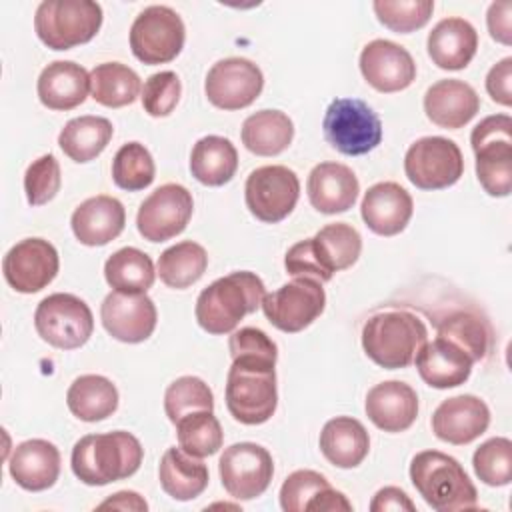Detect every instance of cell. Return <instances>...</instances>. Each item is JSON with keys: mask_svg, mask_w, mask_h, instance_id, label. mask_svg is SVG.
Wrapping results in <instances>:
<instances>
[{"mask_svg": "<svg viewBox=\"0 0 512 512\" xmlns=\"http://www.w3.org/2000/svg\"><path fill=\"white\" fill-rule=\"evenodd\" d=\"M156 166L148 148L140 142H126L118 148L112 160V180L128 192L144 190L152 184Z\"/></svg>", "mask_w": 512, "mask_h": 512, "instance_id": "b9f144b4", "label": "cell"}, {"mask_svg": "<svg viewBox=\"0 0 512 512\" xmlns=\"http://www.w3.org/2000/svg\"><path fill=\"white\" fill-rule=\"evenodd\" d=\"M66 404L76 418L84 422H98L116 412L118 390L106 376L84 374L70 384Z\"/></svg>", "mask_w": 512, "mask_h": 512, "instance_id": "d6a6232c", "label": "cell"}, {"mask_svg": "<svg viewBox=\"0 0 512 512\" xmlns=\"http://www.w3.org/2000/svg\"><path fill=\"white\" fill-rule=\"evenodd\" d=\"M364 410L376 428L384 432H404L418 416V396L410 384L386 380L368 390Z\"/></svg>", "mask_w": 512, "mask_h": 512, "instance_id": "44dd1931", "label": "cell"}, {"mask_svg": "<svg viewBox=\"0 0 512 512\" xmlns=\"http://www.w3.org/2000/svg\"><path fill=\"white\" fill-rule=\"evenodd\" d=\"M180 92H182V84L176 72L172 70L156 72L148 76V80L142 86V96H140L142 106L154 118L168 116L176 108L180 100Z\"/></svg>", "mask_w": 512, "mask_h": 512, "instance_id": "c3c4849f", "label": "cell"}, {"mask_svg": "<svg viewBox=\"0 0 512 512\" xmlns=\"http://www.w3.org/2000/svg\"><path fill=\"white\" fill-rule=\"evenodd\" d=\"M380 24L398 34L414 32L430 20L434 12L432 0H376L372 4Z\"/></svg>", "mask_w": 512, "mask_h": 512, "instance_id": "f6af8a7d", "label": "cell"}, {"mask_svg": "<svg viewBox=\"0 0 512 512\" xmlns=\"http://www.w3.org/2000/svg\"><path fill=\"white\" fill-rule=\"evenodd\" d=\"M476 476L488 486H506L512 480V442L496 436L480 444L472 456Z\"/></svg>", "mask_w": 512, "mask_h": 512, "instance_id": "ee69618b", "label": "cell"}, {"mask_svg": "<svg viewBox=\"0 0 512 512\" xmlns=\"http://www.w3.org/2000/svg\"><path fill=\"white\" fill-rule=\"evenodd\" d=\"M112 134L114 128L108 118L80 116L64 124L58 134V144L70 160L84 164L104 152Z\"/></svg>", "mask_w": 512, "mask_h": 512, "instance_id": "e575fe53", "label": "cell"}, {"mask_svg": "<svg viewBox=\"0 0 512 512\" xmlns=\"http://www.w3.org/2000/svg\"><path fill=\"white\" fill-rule=\"evenodd\" d=\"M238 168V152L224 136L200 138L190 154V172L204 186H222L232 180Z\"/></svg>", "mask_w": 512, "mask_h": 512, "instance_id": "1f68e13d", "label": "cell"}, {"mask_svg": "<svg viewBox=\"0 0 512 512\" xmlns=\"http://www.w3.org/2000/svg\"><path fill=\"white\" fill-rule=\"evenodd\" d=\"M276 360L238 356L226 376V408L234 420L246 426L264 424L278 404Z\"/></svg>", "mask_w": 512, "mask_h": 512, "instance_id": "3957f363", "label": "cell"}, {"mask_svg": "<svg viewBox=\"0 0 512 512\" xmlns=\"http://www.w3.org/2000/svg\"><path fill=\"white\" fill-rule=\"evenodd\" d=\"M502 140H512V118L508 114H494L486 116L480 120L472 134H470V144H488V142H502Z\"/></svg>", "mask_w": 512, "mask_h": 512, "instance_id": "f907efd6", "label": "cell"}, {"mask_svg": "<svg viewBox=\"0 0 512 512\" xmlns=\"http://www.w3.org/2000/svg\"><path fill=\"white\" fill-rule=\"evenodd\" d=\"M126 224V210L114 196L98 194L84 200L70 218L76 240L84 246H104L120 236Z\"/></svg>", "mask_w": 512, "mask_h": 512, "instance_id": "cb8c5ba5", "label": "cell"}, {"mask_svg": "<svg viewBox=\"0 0 512 512\" xmlns=\"http://www.w3.org/2000/svg\"><path fill=\"white\" fill-rule=\"evenodd\" d=\"M60 164L52 154H44L34 160L24 174V192L30 206H42L50 202L60 190Z\"/></svg>", "mask_w": 512, "mask_h": 512, "instance_id": "7dc6e473", "label": "cell"}, {"mask_svg": "<svg viewBox=\"0 0 512 512\" xmlns=\"http://www.w3.org/2000/svg\"><path fill=\"white\" fill-rule=\"evenodd\" d=\"M370 510L372 512H388V510H406V512H414L416 506L414 502L408 498V494L396 486H386L380 488L372 502H370Z\"/></svg>", "mask_w": 512, "mask_h": 512, "instance_id": "db71d44e", "label": "cell"}, {"mask_svg": "<svg viewBox=\"0 0 512 512\" xmlns=\"http://www.w3.org/2000/svg\"><path fill=\"white\" fill-rule=\"evenodd\" d=\"M320 452L336 468H356L368 456L370 436L364 424L350 416L328 420L320 432Z\"/></svg>", "mask_w": 512, "mask_h": 512, "instance_id": "f1b7e54d", "label": "cell"}, {"mask_svg": "<svg viewBox=\"0 0 512 512\" xmlns=\"http://www.w3.org/2000/svg\"><path fill=\"white\" fill-rule=\"evenodd\" d=\"M58 266V252L44 238L20 240L2 260L6 282L20 294H34L46 288L56 278Z\"/></svg>", "mask_w": 512, "mask_h": 512, "instance_id": "2e32d148", "label": "cell"}, {"mask_svg": "<svg viewBox=\"0 0 512 512\" xmlns=\"http://www.w3.org/2000/svg\"><path fill=\"white\" fill-rule=\"evenodd\" d=\"M314 258L318 260L322 272L332 280L334 272L350 268L362 252V236L356 228L344 222L326 224L310 238Z\"/></svg>", "mask_w": 512, "mask_h": 512, "instance_id": "4dcf8cb0", "label": "cell"}, {"mask_svg": "<svg viewBox=\"0 0 512 512\" xmlns=\"http://www.w3.org/2000/svg\"><path fill=\"white\" fill-rule=\"evenodd\" d=\"M102 26V6L92 0H44L34 14V30L52 50L90 42Z\"/></svg>", "mask_w": 512, "mask_h": 512, "instance_id": "8992f818", "label": "cell"}, {"mask_svg": "<svg viewBox=\"0 0 512 512\" xmlns=\"http://www.w3.org/2000/svg\"><path fill=\"white\" fill-rule=\"evenodd\" d=\"M486 90L490 98L502 106L512 104V58L506 56L494 64L486 76Z\"/></svg>", "mask_w": 512, "mask_h": 512, "instance_id": "816d5d0a", "label": "cell"}, {"mask_svg": "<svg viewBox=\"0 0 512 512\" xmlns=\"http://www.w3.org/2000/svg\"><path fill=\"white\" fill-rule=\"evenodd\" d=\"M140 440L124 430L82 436L70 456L74 476L88 486H106L130 478L142 464Z\"/></svg>", "mask_w": 512, "mask_h": 512, "instance_id": "6da1fadb", "label": "cell"}, {"mask_svg": "<svg viewBox=\"0 0 512 512\" xmlns=\"http://www.w3.org/2000/svg\"><path fill=\"white\" fill-rule=\"evenodd\" d=\"M242 144L256 156H276L284 152L294 138V124L280 110H260L242 124Z\"/></svg>", "mask_w": 512, "mask_h": 512, "instance_id": "836d02e7", "label": "cell"}, {"mask_svg": "<svg viewBox=\"0 0 512 512\" xmlns=\"http://www.w3.org/2000/svg\"><path fill=\"white\" fill-rule=\"evenodd\" d=\"M298 196L300 180L288 166H260L246 178V206L260 222L276 224L284 220L294 210Z\"/></svg>", "mask_w": 512, "mask_h": 512, "instance_id": "7c38bea8", "label": "cell"}, {"mask_svg": "<svg viewBox=\"0 0 512 512\" xmlns=\"http://www.w3.org/2000/svg\"><path fill=\"white\" fill-rule=\"evenodd\" d=\"M404 172L420 190H442L460 180L464 172V158L454 140L424 136L406 150Z\"/></svg>", "mask_w": 512, "mask_h": 512, "instance_id": "30bf717a", "label": "cell"}, {"mask_svg": "<svg viewBox=\"0 0 512 512\" xmlns=\"http://www.w3.org/2000/svg\"><path fill=\"white\" fill-rule=\"evenodd\" d=\"M490 36L504 44H512V2H492L486 14Z\"/></svg>", "mask_w": 512, "mask_h": 512, "instance_id": "f5cc1de1", "label": "cell"}, {"mask_svg": "<svg viewBox=\"0 0 512 512\" xmlns=\"http://www.w3.org/2000/svg\"><path fill=\"white\" fill-rule=\"evenodd\" d=\"M264 88L262 70L248 58L218 60L206 74L204 92L210 104L220 110L250 106Z\"/></svg>", "mask_w": 512, "mask_h": 512, "instance_id": "9a60e30c", "label": "cell"}, {"mask_svg": "<svg viewBox=\"0 0 512 512\" xmlns=\"http://www.w3.org/2000/svg\"><path fill=\"white\" fill-rule=\"evenodd\" d=\"M218 472L224 490L236 500H254L272 482L274 462L270 452L254 442H236L224 448Z\"/></svg>", "mask_w": 512, "mask_h": 512, "instance_id": "4fadbf2b", "label": "cell"}, {"mask_svg": "<svg viewBox=\"0 0 512 512\" xmlns=\"http://www.w3.org/2000/svg\"><path fill=\"white\" fill-rule=\"evenodd\" d=\"M490 424V410L484 400L460 394L444 400L432 414V432L442 442L462 446L476 440Z\"/></svg>", "mask_w": 512, "mask_h": 512, "instance_id": "d6986e66", "label": "cell"}, {"mask_svg": "<svg viewBox=\"0 0 512 512\" xmlns=\"http://www.w3.org/2000/svg\"><path fill=\"white\" fill-rule=\"evenodd\" d=\"M416 368L420 378L438 390L456 388L470 378L472 358L454 342L438 336L432 342H424L418 350Z\"/></svg>", "mask_w": 512, "mask_h": 512, "instance_id": "d4e9b609", "label": "cell"}, {"mask_svg": "<svg viewBox=\"0 0 512 512\" xmlns=\"http://www.w3.org/2000/svg\"><path fill=\"white\" fill-rule=\"evenodd\" d=\"M438 336L460 346L472 362L484 360L492 346V330L488 322L466 310H458L442 318L438 324Z\"/></svg>", "mask_w": 512, "mask_h": 512, "instance_id": "f35d334b", "label": "cell"}, {"mask_svg": "<svg viewBox=\"0 0 512 512\" xmlns=\"http://www.w3.org/2000/svg\"><path fill=\"white\" fill-rule=\"evenodd\" d=\"M174 426H176L178 446L196 458L212 456L222 448V442H224L222 426L218 418L208 410L190 412L182 416Z\"/></svg>", "mask_w": 512, "mask_h": 512, "instance_id": "60d3db41", "label": "cell"}, {"mask_svg": "<svg viewBox=\"0 0 512 512\" xmlns=\"http://www.w3.org/2000/svg\"><path fill=\"white\" fill-rule=\"evenodd\" d=\"M478 48L474 26L458 16L440 20L428 34V56L442 70H462Z\"/></svg>", "mask_w": 512, "mask_h": 512, "instance_id": "83f0119b", "label": "cell"}, {"mask_svg": "<svg viewBox=\"0 0 512 512\" xmlns=\"http://www.w3.org/2000/svg\"><path fill=\"white\" fill-rule=\"evenodd\" d=\"M106 508H112V510H138V512H146V510H148V504H146V500H144L138 492L122 490V492H116V494H112L110 498H106L102 504H98V510H106Z\"/></svg>", "mask_w": 512, "mask_h": 512, "instance_id": "11a10c76", "label": "cell"}, {"mask_svg": "<svg viewBox=\"0 0 512 512\" xmlns=\"http://www.w3.org/2000/svg\"><path fill=\"white\" fill-rule=\"evenodd\" d=\"M360 72L378 92H400L416 78V62L410 52L390 40H372L360 52Z\"/></svg>", "mask_w": 512, "mask_h": 512, "instance_id": "ac0fdd59", "label": "cell"}, {"mask_svg": "<svg viewBox=\"0 0 512 512\" xmlns=\"http://www.w3.org/2000/svg\"><path fill=\"white\" fill-rule=\"evenodd\" d=\"M410 480L424 502L438 512L472 510L478 506V492L466 470L444 452H418L410 462Z\"/></svg>", "mask_w": 512, "mask_h": 512, "instance_id": "277c9868", "label": "cell"}, {"mask_svg": "<svg viewBox=\"0 0 512 512\" xmlns=\"http://www.w3.org/2000/svg\"><path fill=\"white\" fill-rule=\"evenodd\" d=\"M326 142L344 156H362L382 142L378 114L360 98H336L324 112Z\"/></svg>", "mask_w": 512, "mask_h": 512, "instance_id": "52a82bcc", "label": "cell"}, {"mask_svg": "<svg viewBox=\"0 0 512 512\" xmlns=\"http://www.w3.org/2000/svg\"><path fill=\"white\" fill-rule=\"evenodd\" d=\"M476 176L490 196H508L512 190V140L472 146Z\"/></svg>", "mask_w": 512, "mask_h": 512, "instance_id": "ab89813d", "label": "cell"}, {"mask_svg": "<svg viewBox=\"0 0 512 512\" xmlns=\"http://www.w3.org/2000/svg\"><path fill=\"white\" fill-rule=\"evenodd\" d=\"M480 110L476 90L458 78L434 82L424 94V112L440 128L458 130L466 126Z\"/></svg>", "mask_w": 512, "mask_h": 512, "instance_id": "7402d4cb", "label": "cell"}, {"mask_svg": "<svg viewBox=\"0 0 512 512\" xmlns=\"http://www.w3.org/2000/svg\"><path fill=\"white\" fill-rule=\"evenodd\" d=\"M194 200L182 184H162L138 208L136 226L144 240L166 242L188 226Z\"/></svg>", "mask_w": 512, "mask_h": 512, "instance_id": "5bb4252c", "label": "cell"}, {"mask_svg": "<svg viewBox=\"0 0 512 512\" xmlns=\"http://www.w3.org/2000/svg\"><path fill=\"white\" fill-rule=\"evenodd\" d=\"M158 478L162 490L180 502L198 498L210 480L208 466L200 458L184 452L180 446H172L162 454Z\"/></svg>", "mask_w": 512, "mask_h": 512, "instance_id": "f546056e", "label": "cell"}, {"mask_svg": "<svg viewBox=\"0 0 512 512\" xmlns=\"http://www.w3.org/2000/svg\"><path fill=\"white\" fill-rule=\"evenodd\" d=\"M426 340V324L408 310L372 314L362 328V348L366 356L386 370L410 366Z\"/></svg>", "mask_w": 512, "mask_h": 512, "instance_id": "5b68a950", "label": "cell"}, {"mask_svg": "<svg viewBox=\"0 0 512 512\" xmlns=\"http://www.w3.org/2000/svg\"><path fill=\"white\" fill-rule=\"evenodd\" d=\"M38 98L50 110L80 106L90 90V74L72 60H54L38 76Z\"/></svg>", "mask_w": 512, "mask_h": 512, "instance_id": "4316f807", "label": "cell"}, {"mask_svg": "<svg viewBox=\"0 0 512 512\" xmlns=\"http://www.w3.org/2000/svg\"><path fill=\"white\" fill-rule=\"evenodd\" d=\"M326 488H330V482L320 472L296 470L284 480L280 488V506L284 512L310 510L316 496Z\"/></svg>", "mask_w": 512, "mask_h": 512, "instance_id": "bcb514c9", "label": "cell"}, {"mask_svg": "<svg viewBox=\"0 0 512 512\" xmlns=\"http://www.w3.org/2000/svg\"><path fill=\"white\" fill-rule=\"evenodd\" d=\"M206 266H208V254L204 246L192 240H184L166 248L160 254L156 274L166 286L182 290L198 282L206 272Z\"/></svg>", "mask_w": 512, "mask_h": 512, "instance_id": "8d00e7d4", "label": "cell"}, {"mask_svg": "<svg viewBox=\"0 0 512 512\" xmlns=\"http://www.w3.org/2000/svg\"><path fill=\"white\" fill-rule=\"evenodd\" d=\"M106 332L126 344H138L152 336L158 320L156 306L146 292H110L100 306Z\"/></svg>", "mask_w": 512, "mask_h": 512, "instance_id": "e0dca14e", "label": "cell"}, {"mask_svg": "<svg viewBox=\"0 0 512 512\" xmlns=\"http://www.w3.org/2000/svg\"><path fill=\"white\" fill-rule=\"evenodd\" d=\"M228 350L232 358L238 356H252V358H278V348L274 340L260 328H240L228 340Z\"/></svg>", "mask_w": 512, "mask_h": 512, "instance_id": "681fc988", "label": "cell"}, {"mask_svg": "<svg viewBox=\"0 0 512 512\" xmlns=\"http://www.w3.org/2000/svg\"><path fill=\"white\" fill-rule=\"evenodd\" d=\"M164 410L172 424L182 416L198 410H214V396L208 384L198 376H180L176 378L164 394Z\"/></svg>", "mask_w": 512, "mask_h": 512, "instance_id": "7bdbcfd3", "label": "cell"}, {"mask_svg": "<svg viewBox=\"0 0 512 512\" xmlns=\"http://www.w3.org/2000/svg\"><path fill=\"white\" fill-rule=\"evenodd\" d=\"M8 470L14 482L30 492H42L60 476V452L42 438H32L18 444L8 460Z\"/></svg>", "mask_w": 512, "mask_h": 512, "instance_id": "484cf974", "label": "cell"}, {"mask_svg": "<svg viewBox=\"0 0 512 512\" xmlns=\"http://www.w3.org/2000/svg\"><path fill=\"white\" fill-rule=\"evenodd\" d=\"M310 204L322 214H340L354 206L360 184L352 168L340 162L316 164L306 182Z\"/></svg>", "mask_w": 512, "mask_h": 512, "instance_id": "603a6c76", "label": "cell"}, {"mask_svg": "<svg viewBox=\"0 0 512 512\" xmlns=\"http://www.w3.org/2000/svg\"><path fill=\"white\" fill-rule=\"evenodd\" d=\"M106 282L120 292H146L156 278L150 256L138 248L116 250L104 264Z\"/></svg>", "mask_w": 512, "mask_h": 512, "instance_id": "74e56055", "label": "cell"}, {"mask_svg": "<svg viewBox=\"0 0 512 512\" xmlns=\"http://www.w3.org/2000/svg\"><path fill=\"white\" fill-rule=\"evenodd\" d=\"M38 336L54 348L74 350L88 342L94 330V316L88 304L66 292H56L40 300L34 312Z\"/></svg>", "mask_w": 512, "mask_h": 512, "instance_id": "ba28073f", "label": "cell"}, {"mask_svg": "<svg viewBox=\"0 0 512 512\" xmlns=\"http://www.w3.org/2000/svg\"><path fill=\"white\" fill-rule=\"evenodd\" d=\"M412 196L396 182H378L364 192L360 214L364 224L378 236H396L410 222Z\"/></svg>", "mask_w": 512, "mask_h": 512, "instance_id": "ffe728a7", "label": "cell"}, {"mask_svg": "<svg viewBox=\"0 0 512 512\" xmlns=\"http://www.w3.org/2000/svg\"><path fill=\"white\" fill-rule=\"evenodd\" d=\"M184 40V22L170 6H148L130 26V48L142 64L154 66L174 60L182 52Z\"/></svg>", "mask_w": 512, "mask_h": 512, "instance_id": "9c48e42d", "label": "cell"}, {"mask_svg": "<svg viewBox=\"0 0 512 512\" xmlns=\"http://www.w3.org/2000/svg\"><path fill=\"white\" fill-rule=\"evenodd\" d=\"M140 92V76L122 62H104L90 72V94L106 108L128 106Z\"/></svg>", "mask_w": 512, "mask_h": 512, "instance_id": "d590c367", "label": "cell"}, {"mask_svg": "<svg viewBox=\"0 0 512 512\" xmlns=\"http://www.w3.org/2000/svg\"><path fill=\"white\" fill-rule=\"evenodd\" d=\"M266 296V286L254 272H230L206 286L196 300V320L208 334L232 332L246 314L256 312Z\"/></svg>", "mask_w": 512, "mask_h": 512, "instance_id": "7a4b0ae2", "label": "cell"}, {"mask_svg": "<svg viewBox=\"0 0 512 512\" xmlns=\"http://www.w3.org/2000/svg\"><path fill=\"white\" fill-rule=\"evenodd\" d=\"M326 306L322 282L314 278H294L270 292L262 300V312L268 322L288 334L308 328Z\"/></svg>", "mask_w": 512, "mask_h": 512, "instance_id": "8fae6325", "label": "cell"}]
</instances>
